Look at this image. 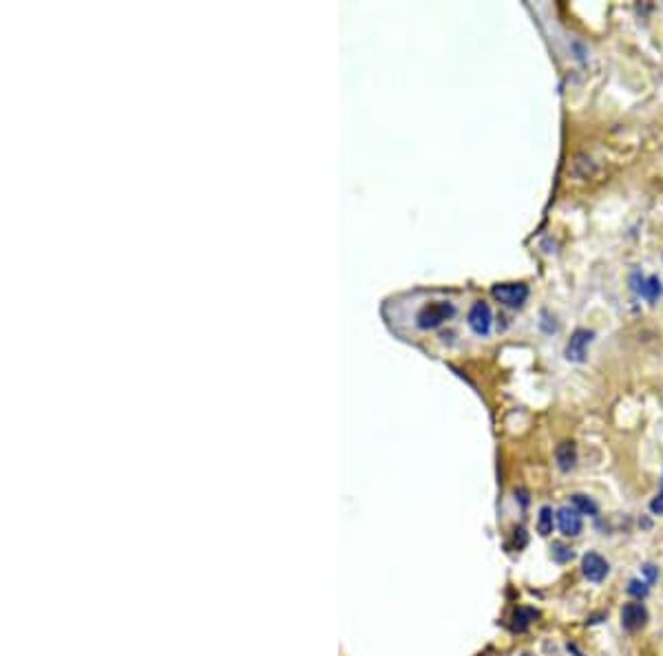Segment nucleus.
I'll use <instances>...</instances> for the list:
<instances>
[{
	"label": "nucleus",
	"mask_w": 663,
	"mask_h": 656,
	"mask_svg": "<svg viewBox=\"0 0 663 656\" xmlns=\"http://www.w3.org/2000/svg\"><path fill=\"white\" fill-rule=\"evenodd\" d=\"M456 314V307L447 301H433L429 305H425L423 310L418 312L416 323L420 330H436L445 321H449Z\"/></svg>",
	"instance_id": "1"
},
{
	"label": "nucleus",
	"mask_w": 663,
	"mask_h": 656,
	"mask_svg": "<svg viewBox=\"0 0 663 656\" xmlns=\"http://www.w3.org/2000/svg\"><path fill=\"white\" fill-rule=\"evenodd\" d=\"M491 294L509 307H522L529 299V288L524 283H497L493 285Z\"/></svg>",
	"instance_id": "2"
},
{
	"label": "nucleus",
	"mask_w": 663,
	"mask_h": 656,
	"mask_svg": "<svg viewBox=\"0 0 663 656\" xmlns=\"http://www.w3.org/2000/svg\"><path fill=\"white\" fill-rule=\"evenodd\" d=\"M581 572L593 584H601L610 575V564L599 555V552H586L581 557Z\"/></svg>",
	"instance_id": "3"
},
{
	"label": "nucleus",
	"mask_w": 663,
	"mask_h": 656,
	"mask_svg": "<svg viewBox=\"0 0 663 656\" xmlns=\"http://www.w3.org/2000/svg\"><path fill=\"white\" fill-rule=\"evenodd\" d=\"M648 623V610L641 601H630L621 608V625L628 632H637Z\"/></svg>",
	"instance_id": "4"
},
{
	"label": "nucleus",
	"mask_w": 663,
	"mask_h": 656,
	"mask_svg": "<svg viewBox=\"0 0 663 656\" xmlns=\"http://www.w3.org/2000/svg\"><path fill=\"white\" fill-rule=\"evenodd\" d=\"M555 520H557V526H559L561 535H564V537H577L579 532H581V528H584L581 515H579V512H577L573 506H561V508L557 510Z\"/></svg>",
	"instance_id": "5"
},
{
	"label": "nucleus",
	"mask_w": 663,
	"mask_h": 656,
	"mask_svg": "<svg viewBox=\"0 0 663 656\" xmlns=\"http://www.w3.org/2000/svg\"><path fill=\"white\" fill-rule=\"evenodd\" d=\"M491 321H493L491 307L487 303L478 301L469 312V327L478 336H487L491 332Z\"/></svg>",
	"instance_id": "6"
},
{
	"label": "nucleus",
	"mask_w": 663,
	"mask_h": 656,
	"mask_svg": "<svg viewBox=\"0 0 663 656\" xmlns=\"http://www.w3.org/2000/svg\"><path fill=\"white\" fill-rule=\"evenodd\" d=\"M593 332H588V330H577L575 334H573V338L568 340V345H566V358L568 360H573V362H581L586 358V350H588V345L593 343Z\"/></svg>",
	"instance_id": "7"
},
{
	"label": "nucleus",
	"mask_w": 663,
	"mask_h": 656,
	"mask_svg": "<svg viewBox=\"0 0 663 656\" xmlns=\"http://www.w3.org/2000/svg\"><path fill=\"white\" fill-rule=\"evenodd\" d=\"M555 460H557V466H559L561 473H568V471H573L575 464H577V446H575V442H561L555 448Z\"/></svg>",
	"instance_id": "8"
},
{
	"label": "nucleus",
	"mask_w": 663,
	"mask_h": 656,
	"mask_svg": "<svg viewBox=\"0 0 663 656\" xmlns=\"http://www.w3.org/2000/svg\"><path fill=\"white\" fill-rule=\"evenodd\" d=\"M571 504H573V508H575V510L579 512V515L597 517V512H599V506H597V502H595L593 498L584 495V493H575V495H571Z\"/></svg>",
	"instance_id": "9"
},
{
	"label": "nucleus",
	"mask_w": 663,
	"mask_h": 656,
	"mask_svg": "<svg viewBox=\"0 0 663 656\" xmlns=\"http://www.w3.org/2000/svg\"><path fill=\"white\" fill-rule=\"evenodd\" d=\"M539 617V612L535 608H517L515 614H513V630L515 632H524L535 619Z\"/></svg>",
	"instance_id": "10"
},
{
	"label": "nucleus",
	"mask_w": 663,
	"mask_h": 656,
	"mask_svg": "<svg viewBox=\"0 0 663 656\" xmlns=\"http://www.w3.org/2000/svg\"><path fill=\"white\" fill-rule=\"evenodd\" d=\"M635 290L648 301H657L661 296L663 288H661V281L657 276H648V279H641L639 285H635Z\"/></svg>",
	"instance_id": "11"
},
{
	"label": "nucleus",
	"mask_w": 663,
	"mask_h": 656,
	"mask_svg": "<svg viewBox=\"0 0 663 656\" xmlns=\"http://www.w3.org/2000/svg\"><path fill=\"white\" fill-rule=\"evenodd\" d=\"M553 524H555V515L551 506H541L539 515H537V532L541 537H549L553 532Z\"/></svg>",
	"instance_id": "12"
},
{
	"label": "nucleus",
	"mask_w": 663,
	"mask_h": 656,
	"mask_svg": "<svg viewBox=\"0 0 663 656\" xmlns=\"http://www.w3.org/2000/svg\"><path fill=\"white\" fill-rule=\"evenodd\" d=\"M628 592L632 594V597H637V599L641 601V599H646V597H648V592H650V584H648V581H641V579H632V581L628 584Z\"/></svg>",
	"instance_id": "13"
},
{
	"label": "nucleus",
	"mask_w": 663,
	"mask_h": 656,
	"mask_svg": "<svg viewBox=\"0 0 663 656\" xmlns=\"http://www.w3.org/2000/svg\"><path fill=\"white\" fill-rule=\"evenodd\" d=\"M553 559L559 561V564H566V561L573 559V550L568 546H564V544H555L553 546Z\"/></svg>",
	"instance_id": "14"
},
{
	"label": "nucleus",
	"mask_w": 663,
	"mask_h": 656,
	"mask_svg": "<svg viewBox=\"0 0 663 656\" xmlns=\"http://www.w3.org/2000/svg\"><path fill=\"white\" fill-rule=\"evenodd\" d=\"M641 572L646 575V581H648V584H654V581L659 579V570H657V566H652V564H646L644 568H641Z\"/></svg>",
	"instance_id": "15"
},
{
	"label": "nucleus",
	"mask_w": 663,
	"mask_h": 656,
	"mask_svg": "<svg viewBox=\"0 0 663 656\" xmlns=\"http://www.w3.org/2000/svg\"><path fill=\"white\" fill-rule=\"evenodd\" d=\"M650 508H652V512H657V515H661V512H663V490L657 495V500L650 504Z\"/></svg>",
	"instance_id": "16"
},
{
	"label": "nucleus",
	"mask_w": 663,
	"mask_h": 656,
	"mask_svg": "<svg viewBox=\"0 0 663 656\" xmlns=\"http://www.w3.org/2000/svg\"><path fill=\"white\" fill-rule=\"evenodd\" d=\"M524 656H529V654H524Z\"/></svg>",
	"instance_id": "17"
}]
</instances>
